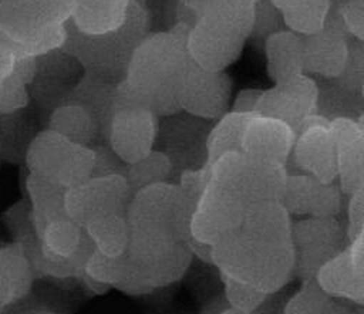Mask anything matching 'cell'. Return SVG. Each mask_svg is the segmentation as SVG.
I'll return each mask as SVG.
<instances>
[{"instance_id": "ab89813d", "label": "cell", "mask_w": 364, "mask_h": 314, "mask_svg": "<svg viewBox=\"0 0 364 314\" xmlns=\"http://www.w3.org/2000/svg\"><path fill=\"white\" fill-rule=\"evenodd\" d=\"M262 91L263 90H259V88H245V90H240L236 94L235 101L232 104V108L229 111L240 112V114H255L257 102H259V98L262 95Z\"/></svg>"}, {"instance_id": "f6af8a7d", "label": "cell", "mask_w": 364, "mask_h": 314, "mask_svg": "<svg viewBox=\"0 0 364 314\" xmlns=\"http://www.w3.org/2000/svg\"><path fill=\"white\" fill-rule=\"evenodd\" d=\"M354 314H363V313H354Z\"/></svg>"}, {"instance_id": "1f68e13d", "label": "cell", "mask_w": 364, "mask_h": 314, "mask_svg": "<svg viewBox=\"0 0 364 314\" xmlns=\"http://www.w3.org/2000/svg\"><path fill=\"white\" fill-rule=\"evenodd\" d=\"M129 273V261L127 256L107 257L98 253L95 249L88 254L82 266V274L90 278L114 288L119 284Z\"/></svg>"}, {"instance_id": "8992f818", "label": "cell", "mask_w": 364, "mask_h": 314, "mask_svg": "<svg viewBox=\"0 0 364 314\" xmlns=\"http://www.w3.org/2000/svg\"><path fill=\"white\" fill-rule=\"evenodd\" d=\"M249 206L230 183L209 178L189 219L191 237L213 246L240 226Z\"/></svg>"}, {"instance_id": "4316f807", "label": "cell", "mask_w": 364, "mask_h": 314, "mask_svg": "<svg viewBox=\"0 0 364 314\" xmlns=\"http://www.w3.org/2000/svg\"><path fill=\"white\" fill-rule=\"evenodd\" d=\"M354 304L331 297L313 280L300 281V287L287 298L282 314H354Z\"/></svg>"}, {"instance_id": "f1b7e54d", "label": "cell", "mask_w": 364, "mask_h": 314, "mask_svg": "<svg viewBox=\"0 0 364 314\" xmlns=\"http://www.w3.org/2000/svg\"><path fill=\"white\" fill-rule=\"evenodd\" d=\"M27 190L33 203V224L38 236L50 220L67 215L64 210V195L67 189L30 173L27 178Z\"/></svg>"}, {"instance_id": "83f0119b", "label": "cell", "mask_w": 364, "mask_h": 314, "mask_svg": "<svg viewBox=\"0 0 364 314\" xmlns=\"http://www.w3.org/2000/svg\"><path fill=\"white\" fill-rule=\"evenodd\" d=\"M31 286V266L20 246L0 250V304L23 297Z\"/></svg>"}, {"instance_id": "d6a6232c", "label": "cell", "mask_w": 364, "mask_h": 314, "mask_svg": "<svg viewBox=\"0 0 364 314\" xmlns=\"http://www.w3.org/2000/svg\"><path fill=\"white\" fill-rule=\"evenodd\" d=\"M220 278H222L225 300H226L228 305L237 311H242L246 314H253V313L259 311V308L263 307V304L272 296V294H266L252 286H247L245 283L233 280L230 277L220 274Z\"/></svg>"}, {"instance_id": "60d3db41", "label": "cell", "mask_w": 364, "mask_h": 314, "mask_svg": "<svg viewBox=\"0 0 364 314\" xmlns=\"http://www.w3.org/2000/svg\"><path fill=\"white\" fill-rule=\"evenodd\" d=\"M17 58L11 44L0 34V85L11 74Z\"/></svg>"}, {"instance_id": "3957f363", "label": "cell", "mask_w": 364, "mask_h": 314, "mask_svg": "<svg viewBox=\"0 0 364 314\" xmlns=\"http://www.w3.org/2000/svg\"><path fill=\"white\" fill-rule=\"evenodd\" d=\"M148 10L139 0H131L127 17L117 30L95 36L82 34L67 21V37L61 50L85 72L118 84L125 77L134 51L148 36Z\"/></svg>"}, {"instance_id": "5b68a950", "label": "cell", "mask_w": 364, "mask_h": 314, "mask_svg": "<svg viewBox=\"0 0 364 314\" xmlns=\"http://www.w3.org/2000/svg\"><path fill=\"white\" fill-rule=\"evenodd\" d=\"M208 165L210 178L235 186L250 206L260 202H280L289 175L287 166L243 152H228Z\"/></svg>"}, {"instance_id": "44dd1931", "label": "cell", "mask_w": 364, "mask_h": 314, "mask_svg": "<svg viewBox=\"0 0 364 314\" xmlns=\"http://www.w3.org/2000/svg\"><path fill=\"white\" fill-rule=\"evenodd\" d=\"M266 71L274 84L284 82L303 71V36L282 28L263 41Z\"/></svg>"}, {"instance_id": "ffe728a7", "label": "cell", "mask_w": 364, "mask_h": 314, "mask_svg": "<svg viewBox=\"0 0 364 314\" xmlns=\"http://www.w3.org/2000/svg\"><path fill=\"white\" fill-rule=\"evenodd\" d=\"M37 239L40 240L41 269L73 259L88 242L84 227L67 215L50 220Z\"/></svg>"}, {"instance_id": "484cf974", "label": "cell", "mask_w": 364, "mask_h": 314, "mask_svg": "<svg viewBox=\"0 0 364 314\" xmlns=\"http://www.w3.org/2000/svg\"><path fill=\"white\" fill-rule=\"evenodd\" d=\"M47 129L84 146H91L100 136L98 125L90 112L71 102H63L51 111Z\"/></svg>"}, {"instance_id": "9c48e42d", "label": "cell", "mask_w": 364, "mask_h": 314, "mask_svg": "<svg viewBox=\"0 0 364 314\" xmlns=\"http://www.w3.org/2000/svg\"><path fill=\"white\" fill-rule=\"evenodd\" d=\"M247 37L228 23L199 17L185 37L189 60L208 71H225L243 51Z\"/></svg>"}, {"instance_id": "7bdbcfd3", "label": "cell", "mask_w": 364, "mask_h": 314, "mask_svg": "<svg viewBox=\"0 0 364 314\" xmlns=\"http://www.w3.org/2000/svg\"><path fill=\"white\" fill-rule=\"evenodd\" d=\"M80 278H81V281L84 283V286H85V287H87L92 294L102 296V294H107V293L111 290V287H109V286L102 284V283H100V281H95V280L90 278L88 276H85V274H82V273H81Z\"/></svg>"}, {"instance_id": "d590c367", "label": "cell", "mask_w": 364, "mask_h": 314, "mask_svg": "<svg viewBox=\"0 0 364 314\" xmlns=\"http://www.w3.org/2000/svg\"><path fill=\"white\" fill-rule=\"evenodd\" d=\"M283 18L270 0H257L249 38L264 41L267 36L283 28Z\"/></svg>"}, {"instance_id": "f35d334b", "label": "cell", "mask_w": 364, "mask_h": 314, "mask_svg": "<svg viewBox=\"0 0 364 314\" xmlns=\"http://www.w3.org/2000/svg\"><path fill=\"white\" fill-rule=\"evenodd\" d=\"M95 152V163L92 169V176H102V175H112L121 173L124 175L125 163H122L117 155L107 146H92Z\"/></svg>"}, {"instance_id": "d6986e66", "label": "cell", "mask_w": 364, "mask_h": 314, "mask_svg": "<svg viewBox=\"0 0 364 314\" xmlns=\"http://www.w3.org/2000/svg\"><path fill=\"white\" fill-rule=\"evenodd\" d=\"M257 0H179V21L191 26L199 17H209L250 36Z\"/></svg>"}, {"instance_id": "7402d4cb", "label": "cell", "mask_w": 364, "mask_h": 314, "mask_svg": "<svg viewBox=\"0 0 364 314\" xmlns=\"http://www.w3.org/2000/svg\"><path fill=\"white\" fill-rule=\"evenodd\" d=\"M115 88V82L84 71L65 99V102L77 104L90 112L98 125L100 136L104 139L114 111Z\"/></svg>"}, {"instance_id": "5bb4252c", "label": "cell", "mask_w": 364, "mask_h": 314, "mask_svg": "<svg viewBox=\"0 0 364 314\" xmlns=\"http://www.w3.org/2000/svg\"><path fill=\"white\" fill-rule=\"evenodd\" d=\"M351 37L341 26L336 0L330 7L324 27L303 36V71L321 80H336L347 61Z\"/></svg>"}, {"instance_id": "52a82bcc", "label": "cell", "mask_w": 364, "mask_h": 314, "mask_svg": "<svg viewBox=\"0 0 364 314\" xmlns=\"http://www.w3.org/2000/svg\"><path fill=\"white\" fill-rule=\"evenodd\" d=\"M348 244L337 217H299L291 222L293 278L313 280L318 269Z\"/></svg>"}, {"instance_id": "6da1fadb", "label": "cell", "mask_w": 364, "mask_h": 314, "mask_svg": "<svg viewBox=\"0 0 364 314\" xmlns=\"http://www.w3.org/2000/svg\"><path fill=\"white\" fill-rule=\"evenodd\" d=\"M291 216L280 202L249 206L240 226L212 246L219 274L266 294L293 280Z\"/></svg>"}, {"instance_id": "e0dca14e", "label": "cell", "mask_w": 364, "mask_h": 314, "mask_svg": "<svg viewBox=\"0 0 364 314\" xmlns=\"http://www.w3.org/2000/svg\"><path fill=\"white\" fill-rule=\"evenodd\" d=\"M330 129L336 142L337 183L344 196L364 188V126L358 118H334Z\"/></svg>"}, {"instance_id": "30bf717a", "label": "cell", "mask_w": 364, "mask_h": 314, "mask_svg": "<svg viewBox=\"0 0 364 314\" xmlns=\"http://www.w3.org/2000/svg\"><path fill=\"white\" fill-rule=\"evenodd\" d=\"M132 192L121 173L91 176L65 190L64 210L68 217L84 226L94 217L125 213Z\"/></svg>"}, {"instance_id": "4fadbf2b", "label": "cell", "mask_w": 364, "mask_h": 314, "mask_svg": "<svg viewBox=\"0 0 364 314\" xmlns=\"http://www.w3.org/2000/svg\"><path fill=\"white\" fill-rule=\"evenodd\" d=\"M317 81L307 74H300L263 90L256 114L280 119L297 134L300 126L317 114Z\"/></svg>"}, {"instance_id": "ba28073f", "label": "cell", "mask_w": 364, "mask_h": 314, "mask_svg": "<svg viewBox=\"0 0 364 314\" xmlns=\"http://www.w3.org/2000/svg\"><path fill=\"white\" fill-rule=\"evenodd\" d=\"M158 129L159 117L151 108L115 98L105 141L117 158L128 165L154 149Z\"/></svg>"}, {"instance_id": "b9f144b4", "label": "cell", "mask_w": 364, "mask_h": 314, "mask_svg": "<svg viewBox=\"0 0 364 314\" xmlns=\"http://www.w3.org/2000/svg\"><path fill=\"white\" fill-rule=\"evenodd\" d=\"M188 247H189V251H191L193 259H198L203 263L212 264V246H209L206 243H202V242H198L193 237H189L188 239Z\"/></svg>"}, {"instance_id": "ee69618b", "label": "cell", "mask_w": 364, "mask_h": 314, "mask_svg": "<svg viewBox=\"0 0 364 314\" xmlns=\"http://www.w3.org/2000/svg\"><path fill=\"white\" fill-rule=\"evenodd\" d=\"M256 313H257V311H256ZM256 313H253V314H256ZM219 314H246V313H242V311H237V310H235V308L226 307V308L222 310Z\"/></svg>"}, {"instance_id": "836d02e7", "label": "cell", "mask_w": 364, "mask_h": 314, "mask_svg": "<svg viewBox=\"0 0 364 314\" xmlns=\"http://www.w3.org/2000/svg\"><path fill=\"white\" fill-rule=\"evenodd\" d=\"M31 80L16 65L0 85V114L13 115L26 108L30 101L28 85Z\"/></svg>"}, {"instance_id": "8fae6325", "label": "cell", "mask_w": 364, "mask_h": 314, "mask_svg": "<svg viewBox=\"0 0 364 314\" xmlns=\"http://www.w3.org/2000/svg\"><path fill=\"white\" fill-rule=\"evenodd\" d=\"M296 173L309 175L324 183L337 182L336 142L330 121L316 114L297 131L290 153Z\"/></svg>"}, {"instance_id": "d4e9b609", "label": "cell", "mask_w": 364, "mask_h": 314, "mask_svg": "<svg viewBox=\"0 0 364 314\" xmlns=\"http://www.w3.org/2000/svg\"><path fill=\"white\" fill-rule=\"evenodd\" d=\"M279 10L283 24L300 36L320 31L327 20L333 0H270Z\"/></svg>"}, {"instance_id": "9a60e30c", "label": "cell", "mask_w": 364, "mask_h": 314, "mask_svg": "<svg viewBox=\"0 0 364 314\" xmlns=\"http://www.w3.org/2000/svg\"><path fill=\"white\" fill-rule=\"evenodd\" d=\"M314 281L331 297L354 305L364 304V234L350 242L324 263Z\"/></svg>"}, {"instance_id": "7c38bea8", "label": "cell", "mask_w": 364, "mask_h": 314, "mask_svg": "<svg viewBox=\"0 0 364 314\" xmlns=\"http://www.w3.org/2000/svg\"><path fill=\"white\" fill-rule=\"evenodd\" d=\"M230 98L232 78L226 71H208L189 61L179 95L181 111L203 121L219 119L229 111Z\"/></svg>"}, {"instance_id": "4dcf8cb0", "label": "cell", "mask_w": 364, "mask_h": 314, "mask_svg": "<svg viewBox=\"0 0 364 314\" xmlns=\"http://www.w3.org/2000/svg\"><path fill=\"white\" fill-rule=\"evenodd\" d=\"M173 172V161L161 149H152L138 161L125 165L124 178L132 193L136 190L161 183L169 182Z\"/></svg>"}, {"instance_id": "2e32d148", "label": "cell", "mask_w": 364, "mask_h": 314, "mask_svg": "<svg viewBox=\"0 0 364 314\" xmlns=\"http://www.w3.org/2000/svg\"><path fill=\"white\" fill-rule=\"evenodd\" d=\"M343 197L337 182L324 183L304 173L289 172L280 203L291 217H337Z\"/></svg>"}, {"instance_id": "e575fe53", "label": "cell", "mask_w": 364, "mask_h": 314, "mask_svg": "<svg viewBox=\"0 0 364 314\" xmlns=\"http://www.w3.org/2000/svg\"><path fill=\"white\" fill-rule=\"evenodd\" d=\"M341 88L355 95H363L364 81V48L363 41L351 40L348 57L341 74L334 80Z\"/></svg>"}, {"instance_id": "277c9868", "label": "cell", "mask_w": 364, "mask_h": 314, "mask_svg": "<svg viewBox=\"0 0 364 314\" xmlns=\"http://www.w3.org/2000/svg\"><path fill=\"white\" fill-rule=\"evenodd\" d=\"M26 163L30 173L70 189L92 176L95 152L92 146L44 129L31 138L26 149Z\"/></svg>"}, {"instance_id": "74e56055", "label": "cell", "mask_w": 364, "mask_h": 314, "mask_svg": "<svg viewBox=\"0 0 364 314\" xmlns=\"http://www.w3.org/2000/svg\"><path fill=\"white\" fill-rule=\"evenodd\" d=\"M344 227L348 243L364 234V188L348 195L347 223Z\"/></svg>"}, {"instance_id": "ac0fdd59", "label": "cell", "mask_w": 364, "mask_h": 314, "mask_svg": "<svg viewBox=\"0 0 364 314\" xmlns=\"http://www.w3.org/2000/svg\"><path fill=\"white\" fill-rule=\"evenodd\" d=\"M294 139L296 132L290 125L255 112L246 124L240 152L287 166Z\"/></svg>"}, {"instance_id": "7a4b0ae2", "label": "cell", "mask_w": 364, "mask_h": 314, "mask_svg": "<svg viewBox=\"0 0 364 314\" xmlns=\"http://www.w3.org/2000/svg\"><path fill=\"white\" fill-rule=\"evenodd\" d=\"M189 26L178 23L169 31L148 34L134 51L115 98L151 108L159 118L181 112L179 95L189 64L185 37Z\"/></svg>"}, {"instance_id": "603a6c76", "label": "cell", "mask_w": 364, "mask_h": 314, "mask_svg": "<svg viewBox=\"0 0 364 314\" xmlns=\"http://www.w3.org/2000/svg\"><path fill=\"white\" fill-rule=\"evenodd\" d=\"M131 0H74L70 24L82 34L117 30L125 20Z\"/></svg>"}, {"instance_id": "cb8c5ba5", "label": "cell", "mask_w": 364, "mask_h": 314, "mask_svg": "<svg viewBox=\"0 0 364 314\" xmlns=\"http://www.w3.org/2000/svg\"><path fill=\"white\" fill-rule=\"evenodd\" d=\"M82 227L98 253L107 257H119L127 253L129 224L125 213L102 215L91 219Z\"/></svg>"}, {"instance_id": "8d00e7d4", "label": "cell", "mask_w": 364, "mask_h": 314, "mask_svg": "<svg viewBox=\"0 0 364 314\" xmlns=\"http://www.w3.org/2000/svg\"><path fill=\"white\" fill-rule=\"evenodd\" d=\"M341 26L358 41L364 40V0H336Z\"/></svg>"}, {"instance_id": "f546056e", "label": "cell", "mask_w": 364, "mask_h": 314, "mask_svg": "<svg viewBox=\"0 0 364 314\" xmlns=\"http://www.w3.org/2000/svg\"><path fill=\"white\" fill-rule=\"evenodd\" d=\"M252 115L253 114L228 111L225 115L216 119V124L206 135V163H212L228 152H240L243 132Z\"/></svg>"}]
</instances>
